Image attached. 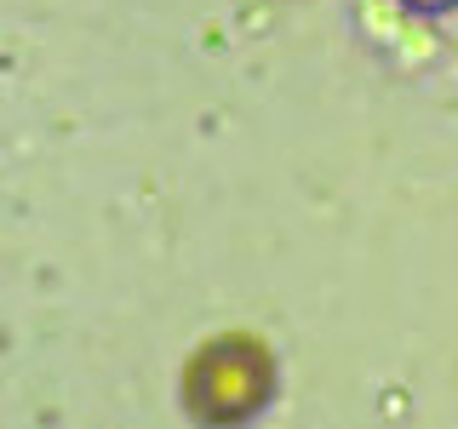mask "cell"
I'll return each mask as SVG.
<instances>
[{"label": "cell", "mask_w": 458, "mask_h": 429, "mask_svg": "<svg viewBox=\"0 0 458 429\" xmlns=\"http://www.w3.org/2000/svg\"><path fill=\"white\" fill-rule=\"evenodd\" d=\"M407 12H424V18H436V12H447V6H458V0H401Z\"/></svg>", "instance_id": "7a4b0ae2"}, {"label": "cell", "mask_w": 458, "mask_h": 429, "mask_svg": "<svg viewBox=\"0 0 458 429\" xmlns=\"http://www.w3.org/2000/svg\"><path fill=\"white\" fill-rule=\"evenodd\" d=\"M276 400V355L252 332H218L183 361V412L207 429L252 424Z\"/></svg>", "instance_id": "6da1fadb"}]
</instances>
